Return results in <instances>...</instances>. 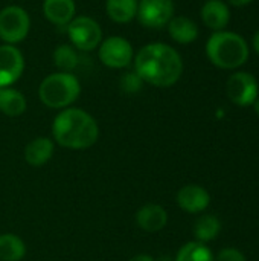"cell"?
Returning <instances> with one entry per match:
<instances>
[{
    "instance_id": "cell-2",
    "label": "cell",
    "mask_w": 259,
    "mask_h": 261,
    "mask_svg": "<svg viewBox=\"0 0 259 261\" xmlns=\"http://www.w3.org/2000/svg\"><path fill=\"white\" fill-rule=\"evenodd\" d=\"M52 136L55 142L69 150H85L96 144L99 125L96 119L82 109H63L53 119Z\"/></svg>"
},
{
    "instance_id": "cell-8",
    "label": "cell",
    "mask_w": 259,
    "mask_h": 261,
    "mask_svg": "<svg viewBox=\"0 0 259 261\" xmlns=\"http://www.w3.org/2000/svg\"><path fill=\"white\" fill-rule=\"evenodd\" d=\"M174 17L172 0H137L136 18L143 28L160 29L168 26Z\"/></svg>"
},
{
    "instance_id": "cell-13",
    "label": "cell",
    "mask_w": 259,
    "mask_h": 261,
    "mask_svg": "<svg viewBox=\"0 0 259 261\" xmlns=\"http://www.w3.org/2000/svg\"><path fill=\"white\" fill-rule=\"evenodd\" d=\"M168 223V214L163 206L157 203L143 205L136 213V225L145 232H159Z\"/></svg>"
},
{
    "instance_id": "cell-16",
    "label": "cell",
    "mask_w": 259,
    "mask_h": 261,
    "mask_svg": "<svg viewBox=\"0 0 259 261\" xmlns=\"http://www.w3.org/2000/svg\"><path fill=\"white\" fill-rule=\"evenodd\" d=\"M169 37L179 44H189L197 40L198 37V26L194 20L185 15L172 17L168 23Z\"/></svg>"
},
{
    "instance_id": "cell-14",
    "label": "cell",
    "mask_w": 259,
    "mask_h": 261,
    "mask_svg": "<svg viewBox=\"0 0 259 261\" xmlns=\"http://www.w3.org/2000/svg\"><path fill=\"white\" fill-rule=\"evenodd\" d=\"M76 12L75 0H44L43 2V14L44 17L56 24V26H67Z\"/></svg>"
},
{
    "instance_id": "cell-19",
    "label": "cell",
    "mask_w": 259,
    "mask_h": 261,
    "mask_svg": "<svg viewBox=\"0 0 259 261\" xmlns=\"http://www.w3.org/2000/svg\"><path fill=\"white\" fill-rule=\"evenodd\" d=\"M26 255L24 242L15 234L0 236V261H21Z\"/></svg>"
},
{
    "instance_id": "cell-21",
    "label": "cell",
    "mask_w": 259,
    "mask_h": 261,
    "mask_svg": "<svg viewBox=\"0 0 259 261\" xmlns=\"http://www.w3.org/2000/svg\"><path fill=\"white\" fill-rule=\"evenodd\" d=\"M53 63L60 69V72H72L79 63L76 49L72 44L56 46L53 50Z\"/></svg>"
},
{
    "instance_id": "cell-3",
    "label": "cell",
    "mask_w": 259,
    "mask_h": 261,
    "mask_svg": "<svg viewBox=\"0 0 259 261\" xmlns=\"http://www.w3.org/2000/svg\"><path fill=\"white\" fill-rule=\"evenodd\" d=\"M249 44L237 32L232 31H217L206 43L208 60L224 70H235L247 63L249 60Z\"/></svg>"
},
{
    "instance_id": "cell-4",
    "label": "cell",
    "mask_w": 259,
    "mask_h": 261,
    "mask_svg": "<svg viewBox=\"0 0 259 261\" xmlns=\"http://www.w3.org/2000/svg\"><path fill=\"white\" fill-rule=\"evenodd\" d=\"M81 95L79 80L70 72H55L47 75L40 87L38 96L40 101L49 107L63 110L70 107Z\"/></svg>"
},
{
    "instance_id": "cell-7",
    "label": "cell",
    "mask_w": 259,
    "mask_h": 261,
    "mask_svg": "<svg viewBox=\"0 0 259 261\" xmlns=\"http://www.w3.org/2000/svg\"><path fill=\"white\" fill-rule=\"evenodd\" d=\"M99 60L110 69H124L134 60V50L131 43L119 35H111L101 41Z\"/></svg>"
},
{
    "instance_id": "cell-18",
    "label": "cell",
    "mask_w": 259,
    "mask_h": 261,
    "mask_svg": "<svg viewBox=\"0 0 259 261\" xmlns=\"http://www.w3.org/2000/svg\"><path fill=\"white\" fill-rule=\"evenodd\" d=\"M105 11L114 23L127 24L136 18L137 0H105Z\"/></svg>"
},
{
    "instance_id": "cell-22",
    "label": "cell",
    "mask_w": 259,
    "mask_h": 261,
    "mask_svg": "<svg viewBox=\"0 0 259 261\" xmlns=\"http://www.w3.org/2000/svg\"><path fill=\"white\" fill-rule=\"evenodd\" d=\"M176 261H215L211 249L200 242H189L180 248Z\"/></svg>"
},
{
    "instance_id": "cell-24",
    "label": "cell",
    "mask_w": 259,
    "mask_h": 261,
    "mask_svg": "<svg viewBox=\"0 0 259 261\" xmlns=\"http://www.w3.org/2000/svg\"><path fill=\"white\" fill-rule=\"evenodd\" d=\"M217 261H247L246 257L235 248H226L223 249L218 255H217Z\"/></svg>"
},
{
    "instance_id": "cell-26",
    "label": "cell",
    "mask_w": 259,
    "mask_h": 261,
    "mask_svg": "<svg viewBox=\"0 0 259 261\" xmlns=\"http://www.w3.org/2000/svg\"><path fill=\"white\" fill-rule=\"evenodd\" d=\"M252 2H253V0H229V3L234 5V6H237V8L246 6V5H249V3H252Z\"/></svg>"
},
{
    "instance_id": "cell-10",
    "label": "cell",
    "mask_w": 259,
    "mask_h": 261,
    "mask_svg": "<svg viewBox=\"0 0 259 261\" xmlns=\"http://www.w3.org/2000/svg\"><path fill=\"white\" fill-rule=\"evenodd\" d=\"M24 70V58L14 44H0V87L12 86Z\"/></svg>"
},
{
    "instance_id": "cell-15",
    "label": "cell",
    "mask_w": 259,
    "mask_h": 261,
    "mask_svg": "<svg viewBox=\"0 0 259 261\" xmlns=\"http://www.w3.org/2000/svg\"><path fill=\"white\" fill-rule=\"evenodd\" d=\"M53 150L55 145L52 139L46 136L35 138L24 147V161L31 167H43L53 156Z\"/></svg>"
},
{
    "instance_id": "cell-23",
    "label": "cell",
    "mask_w": 259,
    "mask_h": 261,
    "mask_svg": "<svg viewBox=\"0 0 259 261\" xmlns=\"http://www.w3.org/2000/svg\"><path fill=\"white\" fill-rule=\"evenodd\" d=\"M142 86H143V81L134 70L125 73L121 78V87L127 93H136V92H139L142 89Z\"/></svg>"
},
{
    "instance_id": "cell-17",
    "label": "cell",
    "mask_w": 259,
    "mask_h": 261,
    "mask_svg": "<svg viewBox=\"0 0 259 261\" xmlns=\"http://www.w3.org/2000/svg\"><path fill=\"white\" fill-rule=\"evenodd\" d=\"M27 102L23 93L14 87H0V112L9 118L20 116L26 112Z\"/></svg>"
},
{
    "instance_id": "cell-12",
    "label": "cell",
    "mask_w": 259,
    "mask_h": 261,
    "mask_svg": "<svg viewBox=\"0 0 259 261\" xmlns=\"http://www.w3.org/2000/svg\"><path fill=\"white\" fill-rule=\"evenodd\" d=\"M200 15L203 23L214 32L224 31L231 21V9L223 0H208L202 6Z\"/></svg>"
},
{
    "instance_id": "cell-1",
    "label": "cell",
    "mask_w": 259,
    "mask_h": 261,
    "mask_svg": "<svg viewBox=\"0 0 259 261\" xmlns=\"http://www.w3.org/2000/svg\"><path fill=\"white\" fill-rule=\"evenodd\" d=\"M134 72L154 87H171L183 73V60L180 54L166 43H148L142 46L134 60Z\"/></svg>"
},
{
    "instance_id": "cell-25",
    "label": "cell",
    "mask_w": 259,
    "mask_h": 261,
    "mask_svg": "<svg viewBox=\"0 0 259 261\" xmlns=\"http://www.w3.org/2000/svg\"><path fill=\"white\" fill-rule=\"evenodd\" d=\"M128 261H156L151 255H148V254H139V255H134V257H131Z\"/></svg>"
},
{
    "instance_id": "cell-20",
    "label": "cell",
    "mask_w": 259,
    "mask_h": 261,
    "mask_svg": "<svg viewBox=\"0 0 259 261\" xmlns=\"http://www.w3.org/2000/svg\"><path fill=\"white\" fill-rule=\"evenodd\" d=\"M220 231H221V223L215 216H202L195 222V228H194V234L197 237V242L200 243H208L217 239Z\"/></svg>"
},
{
    "instance_id": "cell-28",
    "label": "cell",
    "mask_w": 259,
    "mask_h": 261,
    "mask_svg": "<svg viewBox=\"0 0 259 261\" xmlns=\"http://www.w3.org/2000/svg\"><path fill=\"white\" fill-rule=\"evenodd\" d=\"M253 109H255V113L259 116V96L256 98V101L253 102Z\"/></svg>"
},
{
    "instance_id": "cell-6",
    "label": "cell",
    "mask_w": 259,
    "mask_h": 261,
    "mask_svg": "<svg viewBox=\"0 0 259 261\" xmlns=\"http://www.w3.org/2000/svg\"><path fill=\"white\" fill-rule=\"evenodd\" d=\"M67 34L72 46L84 52L95 50L102 41V29L99 23L87 15L75 17L67 24Z\"/></svg>"
},
{
    "instance_id": "cell-9",
    "label": "cell",
    "mask_w": 259,
    "mask_h": 261,
    "mask_svg": "<svg viewBox=\"0 0 259 261\" xmlns=\"http://www.w3.org/2000/svg\"><path fill=\"white\" fill-rule=\"evenodd\" d=\"M226 93L235 106H253L259 96L258 81L249 72H235L229 76L226 83Z\"/></svg>"
},
{
    "instance_id": "cell-11",
    "label": "cell",
    "mask_w": 259,
    "mask_h": 261,
    "mask_svg": "<svg viewBox=\"0 0 259 261\" xmlns=\"http://www.w3.org/2000/svg\"><path fill=\"white\" fill-rule=\"evenodd\" d=\"M177 203L183 211L189 214H198L209 206L211 196L203 187L191 184L180 188V191L177 193Z\"/></svg>"
},
{
    "instance_id": "cell-5",
    "label": "cell",
    "mask_w": 259,
    "mask_h": 261,
    "mask_svg": "<svg viewBox=\"0 0 259 261\" xmlns=\"http://www.w3.org/2000/svg\"><path fill=\"white\" fill-rule=\"evenodd\" d=\"M31 29L29 14L18 5L5 6L0 11V40L5 44H17L23 41Z\"/></svg>"
},
{
    "instance_id": "cell-27",
    "label": "cell",
    "mask_w": 259,
    "mask_h": 261,
    "mask_svg": "<svg viewBox=\"0 0 259 261\" xmlns=\"http://www.w3.org/2000/svg\"><path fill=\"white\" fill-rule=\"evenodd\" d=\"M252 46H253V50H255V52L259 55V31H256V32H255V35H253Z\"/></svg>"
}]
</instances>
